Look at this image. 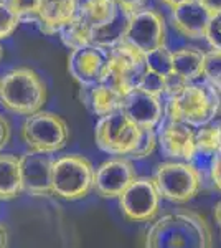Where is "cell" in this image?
Returning <instances> with one entry per match:
<instances>
[{
  "mask_svg": "<svg viewBox=\"0 0 221 248\" xmlns=\"http://www.w3.org/2000/svg\"><path fill=\"white\" fill-rule=\"evenodd\" d=\"M53 195L65 201H81L92 190L94 166L84 155L68 154L53 161Z\"/></svg>",
  "mask_w": 221,
  "mask_h": 248,
  "instance_id": "obj_5",
  "label": "cell"
},
{
  "mask_svg": "<svg viewBox=\"0 0 221 248\" xmlns=\"http://www.w3.org/2000/svg\"><path fill=\"white\" fill-rule=\"evenodd\" d=\"M118 10L112 0H79L76 17L92 31L109 23Z\"/></svg>",
  "mask_w": 221,
  "mask_h": 248,
  "instance_id": "obj_20",
  "label": "cell"
},
{
  "mask_svg": "<svg viewBox=\"0 0 221 248\" xmlns=\"http://www.w3.org/2000/svg\"><path fill=\"white\" fill-rule=\"evenodd\" d=\"M205 40H206V43L213 51L221 53V12L210 15L206 31H205Z\"/></svg>",
  "mask_w": 221,
  "mask_h": 248,
  "instance_id": "obj_31",
  "label": "cell"
},
{
  "mask_svg": "<svg viewBox=\"0 0 221 248\" xmlns=\"http://www.w3.org/2000/svg\"><path fill=\"white\" fill-rule=\"evenodd\" d=\"M2 57H3V50H2V46H0V60H2Z\"/></svg>",
  "mask_w": 221,
  "mask_h": 248,
  "instance_id": "obj_41",
  "label": "cell"
},
{
  "mask_svg": "<svg viewBox=\"0 0 221 248\" xmlns=\"http://www.w3.org/2000/svg\"><path fill=\"white\" fill-rule=\"evenodd\" d=\"M122 101L124 96L116 93L114 90H111L109 86L103 85V83H98V85L88 88L86 105L99 118L114 113V111H119L120 106H122Z\"/></svg>",
  "mask_w": 221,
  "mask_h": 248,
  "instance_id": "obj_22",
  "label": "cell"
},
{
  "mask_svg": "<svg viewBox=\"0 0 221 248\" xmlns=\"http://www.w3.org/2000/svg\"><path fill=\"white\" fill-rule=\"evenodd\" d=\"M188 85L190 83L187 79H183L182 77H178L175 73H170L168 77H165V93H163V96H167V99L174 98V96L182 93Z\"/></svg>",
  "mask_w": 221,
  "mask_h": 248,
  "instance_id": "obj_32",
  "label": "cell"
},
{
  "mask_svg": "<svg viewBox=\"0 0 221 248\" xmlns=\"http://www.w3.org/2000/svg\"><path fill=\"white\" fill-rule=\"evenodd\" d=\"M146 248H213L211 227L193 210L170 212L147 230Z\"/></svg>",
  "mask_w": 221,
  "mask_h": 248,
  "instance_id": "obj_1",
  "label": "cell"
},
{
  "mask_svg": "<svg viewBox=\"0 0 221 248\" xmlns=\"http://www.w3.org/2000/svg\"><path fill=\"white\" fill-rule=\"evenodd\" d=\"M160 2H162L163 5H167L168 9H174V7L180 5V3H185V2H188V0H160Z\"/></svg>",
  "mask_w": 221,
  "mask_h": 248,
  "instance_id": "obj_38",
  "label": "cell"
},
{
  "mask_svg": "<svg viewBox=\"0 0 221 248\" xmlns=\"http://www.w3.org/2000/svg\"><path fill=\"white\" fill-rule=\"evenodd\" d=\"M20 157L0 153V201H14L22 195Z\"/></svg>",
  "mask_w": 221,
  "mask_h": 248,
  "instance_id": "obj_19",
  "label": "cell"
},
{
  "mask_svg": "<svg viewBox=\"0 0 221 248\" xmlns=\"http://www.w3.org/2000/svg\"><path fill=\"white\" fill-rule=\"evenodd\" d=\"M127 25H129V14L118 10L116 17L109 23L91 31V45L104 48V50H111L120 45L126 42Z\"/></svg>",
  "mask_w": 221,
  "mask_h": 248,
  "instance_id": "obj_21",
  "label": "cell"
},
{
  "mask_svg": "<svg viewBox=\"0 0 221 248\" xmlns=\"http://www.w3.org/2000/svg\"><path fill=\"white\" fill-rule=\"evenodd\" d=\"M146 70L144 55L124 42L111 48L107 53V65L101 83L109 86L120 96H126L129 91L137 88Z\"/></svg>",
  "mask_w": 221,
  "mask_h": 248,
  "instance_id": "obj_7",
  "label": "cell"
},
{
  "mask_svg": "<svg viewBox=\"0 0 221 248\" xmlns=\"http://www.w3.org/2000/svg\"><path fill=\"white\" fill-rule=\"evenodd\" d=\"M12 136V126L9 123V119L3 114H0V153L3 151V147L9 144Z\"/></svg>",
  "mask_w": 221,
  "mask_h": 248,
  "instance_id": "obj_35",
  "label": "cell"
},
{
  "mask_svg": "<svg viewBox=\"0 0 221 248\" xmlns=\"http://www.w3.org/2000/svg\"><path fill=\"white\" fill-rule=\"evenodd\" d=\"M126 43L134 46L142 55L167 45V25L163 15L159 10L147 7L131 14Z\"/></svg>",
  "mask_w": 221,
  "mask_h": 248,
  "instance_id": "obj_9",
  "label": "cell"
},
{
  "mask_svg": "<svg viewBox=\"0 0 221 248\" xmlns=\"http://www.w3.org/2000/svg\"><path fill=\"white\" fill-rule=\"evenodd\" d=\"M205 51L196 46H182L172 51V73L178 75L188 83H195L203 77Z\"/></svg>",
  "mask_w": 221,
  "mask_h": 248,
  "instance_id": "obj_18",
  "label": "cell"
},
{
  "mask_svg": "<svg viewBox=\"0 0 221 248\" xmlns=\"http://www.w3.org/2000/svg\"><path fill=\"white\" fill-rule=\"evenodd\" d=\"M140 129L122 111L99 118L94 129V139L103 153L109 155H131L135 149Z\"/></svg>",
  "mask_w": 221,
  "mask_h": 248,
  "instance_id": "obj_8",
  "label": "cell"
},
{
  "mask_svg": "<svg viewBox=\"0 0 221 248\" xmlns=\"http://www.w3.org/2000/svg\"><path fill=\"white\" fill-rule=\"evenodd\" d=\"M213 214H215V220L218 222V225L221 227V201L216 203L215 210H213Z\"/></svg>",
  "mask_w": 221,
  "mask_h": 248,
  "instance_id": "obj_39",
  "label": "cell"
},
{
  "mask_svg": "<svg viewBox=\"0 0 221 248\" xmlns=\"http://www.w3.org/2000/svg\"><path fill=\"white\" fill-rule=\"evenodd\" d=\"M58 33H59V38H61L63 45L66 48H70L71 51L76 50V48L91 45V40H89L91 30L88 29L78 17H74L70 23H66Z\"/></svg>",
  "mask_w": 221,
  "mask_h": 248,
  "instance_id": "obj_24",
  "label": "cell"
},
{
  "mask_svg": "<svg viewBox=\"0 0 221 248\" xmlns=\"http://www.w3.org/2000/svg\"><path fill=\"white\" fill-rule=\"evenodd\" d=\"M9 230L3 223H0V248H9Z\"/></svg>",
  "mask_w": 221,
  "mask_h": 248,
  "instance_id": "obj_37",
  "label": "cell"
},
{
  "mask_svg": "<svg viewBox=\"0 0 221 248\" xmlns=\"http://www.w3.org/2000/svg\"><path fill=\"white\" fill-rule=\"evenodd\" d=\"M170 20L174 29L185 38L200 40L205 38L210 12L198 0H188L170 9Z\"/></svg>",
  "mask_w": 221,
  "mask_h": 248,
  "instance_id": "obj_16",
  "label": "cell"
},
{
  "mask_svg": "<svg viewBox=\"0 0 221 248\" xmlns=\"http://www.w3.org/2000/svg\"><path fill=\"white\" fill-rule=\"evenodd\" d=\"M152 181L160 197L174 203L192 201L202 189V174L192 162L160 164Z\"/></svg>",
  "mask_w": 221,
  "mask_h": 248,
  "instance_id": "obj_6",
  "label": "cell"
},
{
  "mask_svg": "<svg viewBox=\"0 0 221 248\" xmlns=\"http://www.w3.org/2000/svg\"><path fill=\"white\" fill-rule=\"evenodd\" d=\"M53 159L48 154L27 153L20 157V177H22L23 192L33 197H48L53 195Z\"/></svg>",
  "mask_w": 221,
  "mask_h": 248,
  "instance_id": "obj_12",
  "label": "cell"
},
{
  "mask_svg": "<svg viewBox=\"0 0 221 248\" xmlns=\"http://www.w3.org/2000/svg\"><path fill=\"white\" fill-rule=\"evenodd\" d=\"M144 62H146L147 70L162 75V77H168L174 71L172 70V50H168L167 45L159 46L144 55Z\"/></svg>",
  "mask_w": 221,
  "mask_h": 248,
  "instance_id": "obj_25",
  "label": "cell"
},
{
  "mask_svg": "<svg viewBox=\"0 0 221 248\" xmlns=\"http://www.w3.org/2000/svg\"><path fill=\"white\" fill-rule=\"evenodd\" d=\"M10 10L18 17L20 22H35L37 23V14L40 7V0H5Z\"/></svg>",
  "mask_w": 221,
  "mask_h": 248,
  "instance_id": "obj_26",
  "label": "cell"
},
{
  "mask_svg": "<svg viewBox=\"0 0 221 248\" xmlns=\"http://www.w3.org/2000/svg\"><path fill=\"white\" fill-rule=\"evenodd\" d=\"M20 136L31 153L53 154L61 151L70 141V127L61 116L42 109L27 116Z\"/></svg>",
  "mask_w": 221,
  "mask_h": 248,
  "instance_id": "obj_4",
  "label": "cell"
},
{
  "mask_svg": "<svg viewBox=\"0 0 221 248\" xmlns=\"http://www.w3.org/2000/svg\"><path fill=\"white\" fill-rule=\"evenodd\" d=\"M213 88H215V91L218 93V96H220V101H221V81H218L216 85H211Z\"/></svg>",
  "mask_w": 221,
  "mask_h": 248,
  "instance_id": "obj_40",
  "label": "cell"
},
{
  "mask_svg": "<svg viewBox=\"0 0 221 248\" xmlns=\"http://www.w3.org/2000/svg\"><path fill=\"white\" fill-rule=\"evenodd\" d=\"M46 98V85L28 66L14 68L0 78V105L10 113L31 116L43 109Z\"/></svg>",
  "mask_w": 221,
  "mask_h": 248,
  "instance_id": "obj_2",
  "label": "cell"
},
{
  "mask_svg": "<svg viewBox=\"0 0 221 248\" xmlns=\"http://www.w3.org/2000/svg\"><path fill=\"white\" fill-rule=\"evenodd\" d=\"M195 155H206L213 159V155L221 149V123L211 121L198 127V131L195 133Z\"/></svg>",
  "mask_w": 221,
  "mask_h": 248,
  "instance_id": "obj_23",
  "label": "cell"
},
{
  "mask_svg": "<svg viewBox=\"0 0 221 248\" xmlns=\"http://www.w3.org/2000/svg\"><path fill=\"white\" fill-rule=\"evenodd\" d=\"M112 3H114L119 10L131 15V14H134V12L146 9L147 0H112Z\"/></svg>",
  "mask_w": 221,
  "mask_h": 248,
  "instance_id": "obj_33",
  "label": "cell"
},
{
  "mask_svg": "<svg viewBox=\"0 0 221 248\" xmlns=\"http://www.w3.org/2000/svg\"><path fill=\"white\" fill-rule=\"evenodd\" d=\"M79 0H40L37 23L45 33H58L76 17Z\"/></svg>",
  "mask_w": 221,
  "mask_h": 248,
  "instance_id": "obj_17",
  "label": "cell"
},
{
  "mask_svg": "<svg viewBox=\"0 0 221 248\" xmlns=\"http://www.w3.org/2000/svg\"><path fill=\"white\" fill-rule=\"evenodd\" d=\"M137 88L142 90L144 93H148L152 96L160 98V96H163V93H165V77H162V75H159V73H154V71H150V70H146V73L140 78Z\"/></svg>",
  "mask_w": 221,
  "mask_h": 248,
  "instance_id": "obj_28",
  "label": "cell"
},
{
  "mask_svg": "<svg viewBox=\"0 0 221 248\" xmlns=\"http://www.w3.org/2000/svg\"><path fill=\"white\" fill-rule=\"evenodd\" d=\"M120 111L131 119L139 129H155L163 118V106L160 98L144 93L135 88L124 96Z\"/></svg>",
  "mask_w": 221,
  "mask_h": 248,
  "instance_id": "obj_14",
  "label": "cell"
},
{
  "mask_svg": "<svg viewBox=\"0 0 221 248\" xmlns=\"http://www.w3.org/2000/svg\"><path fill=\"white\" fill-rule=\"evenodd\" d=\"M203 77L208 85H216L221 81V53L210 50L205 53V65H203Z\"/></svg>",
  "mask_w": 221,
  "mask_h": 248,
  "instance_id": "obj_29",
  "label": "cell"
},
{
  "mask_svg": "<svg viewBox=\"0 0 221 248\" xmlns=\"http://www.w3.org/2000/svg\"><path fill=\"white\" fill-rule=\"evenodd\" d=\"M135 169L129 159H109L94 169L92 189L104 199H119V195L135 181Z\"/></svg>",
  "mask_w": 221,
  "mask_h": 248,
  "instance_id": "obj_11",
  "label": "cell"
},
{
  "mask_svg": "<svg viewBox=\"0 0 221 248\" xmlns=\"http://www.w3.org/2000/svg\"><path fill=\"white\" fill-rule=\"evenodd\" d=\"M221 108L220 96L211 85L190 83L180 94L167 99L163 109L167 121L183 123L190 127H202L211 123Z\"/></svg>",
  "mask_w": 221,
  "mask_h": 248,
  "instance_id": "obj_3",
  "label": "cell"
},
{
  "mask_svg": "<svg viewBox=\"0 0 221 248\" xmlns=\"http://www.w3.org/2000/svg\"><path fill=\"white\" fill-rule=\"evenodd\" d=\"M107 53L109 50H104L96 45L76 48L71 51L70 62H68V70L71 77L84 88H91L101 83L107 65Z\"/></svg>",
  "mask_w": 221,
  "mask_h": 248,
  "instance_id": "obj_13",
  "label": "cell"
},
{
  "mask_svg": "<svg viewBox=\"0 0 221 248\" xmlns=\"http://www.w3.org/2000/svg\"><path fill=\"white\" fill-rule=\"evenodd\" d=\"M157 142L160 144L167 157L192 162L196 153L193 127L187 126L183 123L167 121L160 129V133L157 134Z\"/></svg>",
  "mask_w": 221,
  "mask_h": 248,
  "instance_id": "obj_15",
  "label": "cell"
},
{
  "mask_svg": "<svg viewBox=\"0 0 221 248\" xmlns=\"http://www.w3.org/2000/svg\"><path fill=\"white\" fill-rule=\"evenodd\" d=\"M157 133L155 129H140V136L135 149L129 155L131 159H146L148 157L157 147Z\"/></svg>",
  "mask_w": 221,
  "mask_h": 248,
  "instance_id": "obj_27",
  "label": "cell"
},
{
  "mask_svg": "<svg viewBox=\"0 0 221 248\" xmlns=\"http://www.w3.org/2000/svg\"><path fill=\"white\" fill-rule=\"evenodd\" d=\"M210 175H211L213 186L221 192V149L213 155V159H211Z\"/></svg>",
  "mask_w": 221,
  "mask_h": 248,
  "instance_id": "obj_34",
  "label": "cell"
},
{
  "mask_svg": "<svg viewBox=\"0 0 221 248\" xmlns=\"http://www.w3.org/2000/svg\"><path fill=\"white\" fill-rule=\"evenodd\" d=\"M200 3L210 12V15L213 14H220L221 12V0H198Z\"/></svg>",
  "mask_w": 221,
  "mask_h": 248,
  "instance_id": "obj_36",
  "label": "cell"
},
{
  "mask_svg": "<svg viewBox=\"0 0 221 248\" xmlns=\"http://www.w3.org/2000/svg\"><path fill=\"white\" fill-rule=\"evenodd\" d=\"M20 20L5 2H0V40L9 38L17 30Z\"/></svg>",
  "mask_w": 221,
  "mask_h": 248,
  "instance_id": "obj_30",
  "label": "cell"
},
{
  "mask_svg": "<svg viewBox=\"0 0 221 248\" xmlns=\"http://www.w3.org/2000/svg\"><path fill=\"white\" fill-rule=\"evenodd\" d=\"M119 205L124 217L131 222H150L159 214L160 195L154 181L135 177V181L119 195Z\"/></svg>",
  "mask_w": 221,
  "mask_h": 248,
  "instance_id": "obj_10",
  "label": "cell"
}]
</instances>
